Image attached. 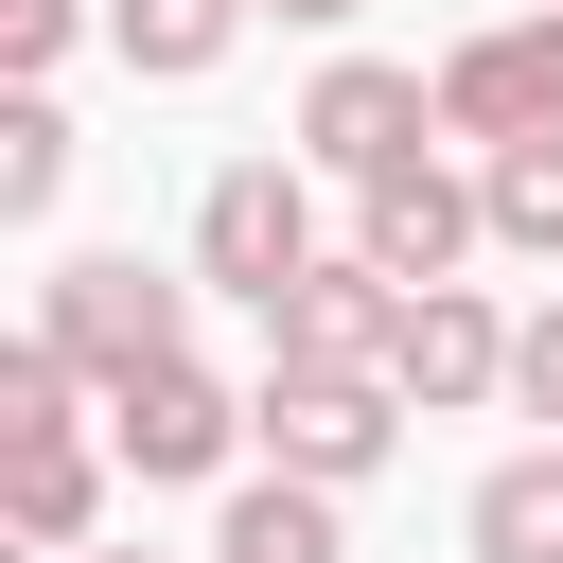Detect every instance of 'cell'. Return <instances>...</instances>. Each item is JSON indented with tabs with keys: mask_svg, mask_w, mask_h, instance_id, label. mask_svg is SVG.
I'll use <instances>...</instances> for the list:
<instances>
[{
	"mask_svg": "<svg viewBox=\"0 0 563 563\" xmlns=\"http://www.w3.org/2000/svg\"><path fill=\"white\" fill-rule=\"evenodd\" d=\"M246 422L282 440V475H317V493H352V475H369V457L405 440V387H387V369H299V352H282Z\"/></svg>",
	"mask_w": 563,
	"mask_h": 563,
	"instance_id": "1",
	"label": "cell"
},
{
	"mask_svg": "<svg viewBox=\"0 0 563 563\" xmlns=\"http://www.w3.org/2000/svg\"><path fill=\"white\" fill-rule=\"evenodd\" d=\"M211 563H334V493H317V475L229 493V545H211Z\"/></svg>",
	"mask_w": 563,
	"mask_h": 563,
	"instance_id": "12",
	"label": "cell"
},
{
	"mask_svg": "<svg viewBox=\"0 0 563 563\" xmlns=\"http://www.w3.org/2000/svg\"><path fill=\"white\" fill-rule=\"evenodd\" d=\"M229 18H246V0H106L123 70H158V88H176V70H211V53H229Z\"/></svg>",
	"mask_w": 563,
	"mask_h": 563,
	"instance_id": "14",
	"label": "cell"
},
{
	"mask_svg": "<svg viewBox=\"0 0 563 563\" xmlns=\"http://www.w3.org/2000/svg\"><path fill=\"white\" fill-rule=\"evenodd\" d=\"M422 70H387V53H352V70H317V106H299V141L334 158V176H387V158H422Z\"/></svg>",
	"mask_w": 563,
	"mask_h": 563,
	"instance_id": "8",
	"label": "cell"
},
{
	"mask_svg": "<svg viewBox=\"0 0 563 563\" xmlns=\"http://www.w3.org/2000/svg\"><path fill=\"white\" fill-rule=\"evenodd\" d=\"M106 440H123L141 475H211V457L246 440V405H229L194 352H158V369H123V387H106Z\"/></svg>",
	"mask_w": 563,
	"mask_h": 563,
	"instance_id": "6",
	"label": "cell"
},
{
	"mask_svg": "<svg viewBox=\"0 0 563 563\" xmlns=\"http://www.w3.org/2000/svg\"><path fill=\"white\" fill-rule=\"evenodd\" d=\"M176 317H194V299H176L141 246H106V264H53V299H35V334H53L70 369H106V387H123V369H158V352H176Z\"/></svg>",
	"mask_w": 563,
	"mask_h": 563,
	"instance_id": "2",
	"label": "cell"
},
{
	"mask_svg": "<svg viewBox=\"0 0 563 563\" xmlns=\"http://www.w3.org/2000/svg\"><path fill=\"white\" fill-rule=\"evenodd\" d=\"M264 18H299V35H334V18H352V0H264Z\"/></svg>",
	"mask_w": 563,
	"mask_h": 563,
	"instance_id": "18",
	"label": "cell"
},
{
	"mask_svg": "<svg viewBox=\"0 0 563 563\" xmlns=\"http://www.w3.org/2000/svg\"><path fill=\"white\" fill-rule=\"evenodd\" d=\"M475 194H493V246H545V264H563V123H545V141H493Z\"/></svg>",
	"mask_w": 563,
	"mask_h": 563,
	"instance_id": "13",
	"label": "cell"
},
{
	"mask_svg": "<svg viewBox=\"0 0 563 563\" xmlns=\"http://www.w3.org/2000/svg\"><path fill=\"white\" fill-rule=\"evenodd\" d=\"M475 563H563V440L475 475Z\"/></svg>",
	"mask_w": 563,
	"mask_h": 563,
	"instance_id": "11",
	"label": "cell"
},
{
	"mask_svg": "<svg viewBox=\"0 0 563 563\" xmlns=\"http://www.w3.org/2000/svg\"><path fill=\"white\" fill-rule=\"evenodd\" d=\"M475 229H493V194H457L440 158H387V176H369V229H352V246H369L387 282H457V246H475Z\"/></svg>",
	"mask_w": 563,
	"mask_h": 563,
	"instance_id": "9",
	"label": "cell"
},
{
	"mask_svg": "<svg viewBox=\"0 0 563 563\" xmlns=\"http://www.w3.org/2000/svg\"><path fill=\"white\" fill-rule=\"evenodd\" d=\"M53 53H70V0H0V70H18V88H35V70H53Z\"/></svg>",
	"mask_w": 563,
	"mask_h": 563,
	"instance_id": "16",
	"label": "cell"
},
{
	"mask_svg": "<svg viewBox=\"0 0 563 563\" xmlns=\"http://www.w3.org/2000/svg\"><path fill=\"white\" fill-rule=\"evenodd\" d=\"M106 563H141V545H106Z\"/></svg>",
	"mask_w": 563,
	"mask_h": 563,
	"instance_id": "19",
	"label": "cell"
},
{
	"mask_svg": "<svg viewBox=\"0 0 563 563\" xmlns=\"http://www.w3.org/2000/svg\"><path fill=\"white\" fill-rule=\"evenodd\" d=\"M264 334L299 352V369H387V334H405V282L352 246V264H299L282 299H264Z\"/></svg>",
	"mask_w": 563,
	"mask_h": 563,
	"instance_id": "5",
	"label": "cell"
},
{
	"mask_svg": "<svg viewBox=\"0 0 563 563\" xmlns=\"http://www.w3.org/2000/svg\"><path fill=\"white\" fill-rule=\"evenodd\" d=\"M440 123H457V141H545V123H563V0L510 18V35H457V53H440Z\"/></svg>",
	"mask_w": 563,
	"mask_h": 563,
	"instance_id": "4",
	"label": "cell"
},
{
	"mask_svg": "<svg viewBox=\"0 0 563 563\" xmlns=\"http://www.w3.org/2000/svg\"><path fill=\"white\" fill-rule=\"evenodd\" d=\"M387 387H405V405H475V387H510V334H493V299H475V282H405Z\"/></svg>",
	"mask_w": 563,
	"mask_h": 563,
	"instance_id": "7",
	"label": "cell"
},
{
	"mask_svg": "<svg viewBox=\"0 0 563 563\" xmlns=\"http://www.w3.org/2000/svg\"><path fill=\"white\" fill-rule=\"evenodd\" d=\"M194 264H211L229 299H282V282L317 264V211H299V176H282V158H229V176L194 194Z\"/></svg>",
	"mask_w": 563,
	"mask_h": 563,
	"instance_id": "3",
	"label": "cell"
},
{
	"mask_svg": "<svg viewBox=\"0 0 563 563\" xmlns=\"http://www.w3.org/2000/svg\"><path fill=\"white\" fill-rule=\"evenodd\" d=\"M0 510H18V545H88V440L70 422L0 440Z\"/></svg>",
	"mask_w": 563,
	"mask_h": 563,
	"instance_id": "10",
	"label": "cell"
},
{
	"mask_svg": "<svg viewBox=\"0 0 563 563\" xmlns=\"http://www.w3.org/2000/svg\"><path fill=\"white\" fill-rule=\"evenodd\" d=\"M53 194H70V123L18 88V106H0V211H53Z\"/></svg>",
	"mask_w": 563,
	"mask_h": 563,
	"instance_id": "15",
	"label": "cell"
},
{
	"mask_svg": "<svg viewBox=\"0 0 563 563\" xmlns=\"http://www.w3.org/2000/svg\"><path fill=\"white\" fill-rule=\"evenodd\" d=\"M510 387H528V422H563V299H545V317L510 334Z\"/></svg>",
	"mask_w": 563,
	"mask_h": 563,
	"instance_id": "17",
	"label": "cell"
}]
</instances>
